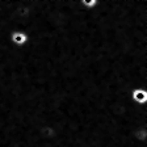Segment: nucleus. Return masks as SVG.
I'll return each mask as SVG.
<instances>
[{
    "instance_id": "4",
    "label": "nucleus",
    "mask_w": 147,
    "mask_h": 147,
    "mask_svg": "<svg viewBox=\"0 0 147 147\" xmlns=\"http://www.w3.org/2000/svg\"><path fill=\"white\" fill-rule=\"evenodd\" d=\"M134 138L138 142H147V127L138 129L134 133Z\"/></svg>"
},
{
    "instance_id": "1",
    "label": "nucleus",
    "mask_w": 147,
    "mask_h": 147,
    "mask_svg": "<svg viewBox=\"0 0 147 147\" xmlns=\"http://www.w3.org/2000/svg\"><path fill=\"white\" fill-rule=\"evenodd\" d=\"M9 40H11L13 46H16V47H22V46H25L29 42V34L22 30H17V29H16V30L11 32Z\"/></svg>"
},
{
    "instance_id": "2",
    "label": "nucleus",
    "mask_w": 147,
    "mask_h": 147,
    "mask_svg": "<svg viewBox=\"0 0 147 147\" xmlns=\"http://www.w3.org/2000/svg\"><path fill=\"white\" fill-rule=\"evenodd\" d=\"M130 100L137 105H147V89L135 88L130 92Z\"/></svg>"
},
{
    "instance_id": "3",
    "label": "nucleus",
    "mask_w": 147,
    "mask_h": 147,
    "mask_svg": "<svg viewBox=\"0 0 147 147\" xmlns=\"http://www.w3.org/2000/svg\"><path fill=\"white\" fill-rule=\"evenodd\" d=\"M79 1H80V5L84 9H87V11L95 9L100 4V0H79Z\"/></svg>"
}]
</instances>
